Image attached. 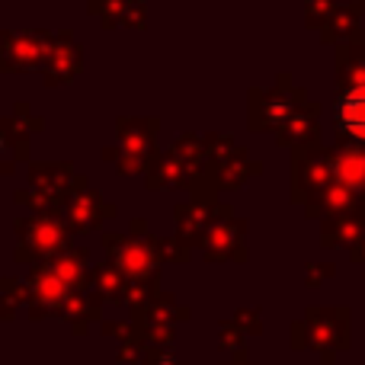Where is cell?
<instances>
[{
  "mask_svg": "<svg viewBox=\"0 0 365 365\" xmlns=\"http://www.w3.org/2000/svg\"><path fill=\"white\" fill-rule=\"evenodd\" d=\"M334 177L346 189H365V151L362 148H349V151L336 154Z\"/></svg>",
  "mask_w": 365,
  "mask_h": 365,
  "instance_id": "7a4b0ae2",
  "label": "cell"
},
{
  "mask_svg": "<svg viewBox=\"0 0 365 365\" xmlns=\"http://www.w3.org/2000/svg\"><path fill=\"white\" fill-rule=\"evenodd\" d=\"M334 119H336V128H340L346 138L365 145V83H356V87L343 90V93L336 96Z\"/></svg>",
  "mask_w": 365,
  "mask_h": 365,
  "instance_id": "6da1fadb",
  "label": "cell"
}]
</instances>
